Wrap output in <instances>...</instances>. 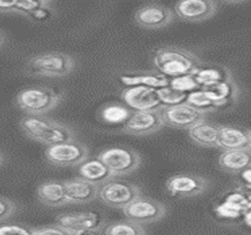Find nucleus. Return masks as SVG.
Wrapping results in <instances>:
<instances>
[{
  "label": "nucleus",
  "instance_id": "1",
  "mask_svg": "<svg viewBox=\"0 0 251 235\" xmlns=\"http://www.w3.org/2000/svg\"><path fill=\"white\" fill-rule=\"evenodd\" d=\"M153 65L157 72L164 77L172 78L192 75L202 67L203 63L192 52L177 46H165L154 53Z\"/></svg>",
  "mask_w": 251,
  "mask_h": 235
},
{
  "label": "nucleus",
  "instance_id": "2",
  "mask_svg": "<svg viewBox=\"0 0 251 235\" xmlns=\"http://www.w3.org/2000/svg\"><path fill=\"white\" fill-rule=\"evenodd\" d=\"M19 125L27 138L46 146L75 139L74 128L44 115H25Z\"/></svg>",
  "mask_w": 251,
  "mask_h": 235
},
{
  "label": "nucleus",
  "instance_id": "3",
  "mask_svg": "<svg viewBox=\"0 0 251 235\" xmlns=\"http://www.w3.org/2000/svg\"><path fill=\"white\" fill-rule=\"evenodd\" d=\"M24 69L33 77L65 78L75 69V60L63 52H46L31 57L26 62Z\"/></svg>",
  "mask_w": 251,
  "mask_h": 235
},
{
  "label": "nucleus",
  "instance_id": "4",
  "mask_svg": "<svg viewBox=\"0 0 251 235\" xmlns=\"http://www.w3.org/2000/svg\"><path fill=\"white\" fill-rule=\"evenodd\" d=\"M61 100V93L44 86L27 87L16 97L17 106L27 115H44L59 106Z\"/></svg>",
  "mask_w": 251,
  "mask_h": 235
},
{
  "label": "nucleus",
  "instance_id": "5",
  "mask_svg": "<svg viewBox=\"0 0 251 235\" xmlns=\"http://www.w3.org/2000/svg\"><path fill=\"white\" fill-rule=\"evenodd\" d=\"M138 196H141V188L125 180L111 178L98 185L97 199L112 208L124 210Z\"/></svg>",
  "mask_w": 251,
  "mask_h": 235
},
{
  "label": "nucleus",
  "instance_id": "6",
  "mask_svg": "<svg viewBox=\"0 0 251 235\" xmlns=\"http://www.w3.org/2000/svg\"><path fill=\"white\" fill-rule=\"evenodd\" d=\"M97 158L107 167L112 178L129 175L138 170L142 164V156L136 150L125 147L105 149Z\"/></svg>",
  "mask_w": 251,
  "mask_h": 235
},
{
  "label": "nucleus",
  "instance_id": "7",
  "mask_svg": "<svg viewBox=\"0 0 251 235\" xmlns=\"http://www.w3.org/2000/svg\"><path fill=\"white\" fill-rule=\"evenodd\" d=\"M90 155L86 145L75 140L64 141L48 146L45 150V158L53 166L77 167L85 161Z\"/></svg>",
  "mask_w": 251,
  "mask_h": 235
},
{
  "label": "nucleus",
  "instance_id": "8",
  "mask_svg": "<svg viewBox=\"0 0 251 235\" xmlns=\"http://www.w3.org/2000/svg\"><path fill=\"white\" fill-rule=\"evenodd\" d=\"M124 215L137 225H149L162 220L166 214L164 204L145 196H138L123 210Z\"/></svg>",
  "mask_w": 251,
  "mask_h": 235
},
{
  "label": "nucleus",
  "instance_id": "9",
  "mask_svg": "<svg viewBox=\"0 0 251 235\" xmlns=\"http://www.w3.org/2000/svg\"><path fill=\"white\" fill-rule=\"evenodd\" d=\"M163 123L166 126L179 129H190L195 125L205 120L206 113L183 103L174 106H160L158 108Z\"/></svg>",
  "mask_w": 251,
  "mask_h": 235
},
{
  "label": "nucleus",
  "instance_id": "10",
  "mask_svg": "<svg viewBox=\"0 0 251 235\" xmlns=\"http://www.w3.org/2000/svg\"><path fill=\"white\" fill-rule=\"evenodd\" d=\"M208 179L196 174H176L166 181V191L178 198H196L206 192Z\"/></svg>",
  "mask_w": 251,
  "mask_h": 235
},
{
  "label": "nucleus",
  "instance_id": "11",
  "mask_svg": "<svg viewBox=\"0 0 251 235\" xmlns=\"http://www.w3.org/2000/svg\"><path fill=\"white\" fill-rule=\"evenodd\" d=\"M163 119L158 109L149 111H132L130 118L123 126V130L132 135H150L164 127Z\"/></svg>",
  "mask_w": 251,
  "mask_h": 235
},
{
  "label": "nucleus",
  "instance_id": "12",
  "mask_svg": "<svg viewBox=\"0 0 251 235\" xmlns=\"http://www.w3.org/2000/svg\"><path fill=\"white\" fill-rule=\"evenodd\" d=\"M121 97L131 111H149V109H158L162 106L158 92L156 88L145 86L127 87L122 91Z\"/></svg>",
  "mask_w": 251,
  "mask_h": 235
},
{
  "label": "nucleus",
  "instance_id": "13",
  "mask_svg": "<svg viewBox=\"0 0 251 235\" xmlns=\"http://www.w3.org/2000/svg\"><path fill=\"white\" fill-rule=\"evenodd\" d=\"M175 14L171 8L160 4H148L135 13V21L145 30H159L171 24Z\"/></svg>",
  "mask_w": 251,
  "mask_h": 235
},
{
  "label": "nucleus",
  "instance_id": "14",
  "mask_svg": "<svg viewBox=\"0 0 251 235\" xmlns=\"http://www.w3.org/2000/svg\"><path fill=\"white\" fill-rule=\"evenodd\" d=\"M175 12L184 21H204L217 12V2L212 0H183L176 2Z\"/></svg>",
  "mask_w": 251,
  "mask_h": 235
},
{
  "label": "nucleus",
  "instance_id": "15",
  "mask_svg": "<svg viewBox=\"0 0 251 235\" xmlns=\"http://www.w3.org/2000/svg\"><path fill=\"white\" fill-rule=\"evenodd\" d=\"M216 149L222 150H251L250 130H243L232 126H218Z\"/></svg>",
  "mask_w": 251,
  "mask_h": 235
},
{
  "label": "nucleus",
  "instance_id": "16",
  "mask_svg": "<svg viewBox=\"0 0 251 235\" xmlns=\"http://www.w3.org/2000/svg\"><path fill=\"white\" fill-rule=\"evenodd\" d=\"M201 89L212 101L216 109L233 105L237 101L239 94L238 86L233 79L223 81V83L204 85L201 87Z\"/></svg>",
  "mask_w": 251,
  "mask_h": 235
},
{
  "label": "nucleus",
  "instance_id": "17",
  "mask_svg": "<svg viewBox=\"0 0 251 235\" xmlns=\"http://www.w3.org/2000/svg\"><path fill=\"white\" fill-rule=\"evenodd\" d=\"M104 223L103 216L98 213H93V212L61 214L57 217V225L68 229L74 234L86 231V229L104 227Z\"/></svg>",
  "mask_w": 251,
  "mask_h": 235
},
{
  "label": "nucleus",
  "instance_id": "18",
  "mask_svg": "<svg viewBox=\"0 0 251 235\" xmlns=\"http://www.w3.org/2000/svg\"><path fill=\"white\" fill-rule=\"evenodd\" d=\"M66 204H89L97 199L98 186L77 178L64 181Z\"/></svg>",
  "mask_w": 251,
  "mask_h": 235
},
{
  "label": "nucleus",
  "instance_id": "19",
  "mask_svg": "<svg viewBox=\"0 0 251 235\" xmlns=\"http://www.w3.org/2000/svg\"><path fill=\"white\" fill-rule=\"evenodd\" d=\"M38 200L48 207H60L66 205L65 186L64 181L58 180H49L38 186L37 188Z\"/></svg>",
  "mask_w": 251,
  "mask_h": 235
},
{
  "label": "nucleus",
  "instance_id": "20",
  "mask_svg": "<svg viewBox=\"0 0 251 235\" xmlns=\"http://www.w3.org/2000/svg\"><path fill=\"white\" fill-rule=\"evenodd\" d=\"M124 85L132 86H145L151 88H163L169 86V78L164 77L158 72H135V73H125L119 77Z\"/></svg>",
  "mask_w": 251,
  "mask_h": 235
},
{
  "label": "nucleus",
  "instance_id": "21",
  "mask_svg": "<svg viewBox=\"0 0 251 235\" xmlns=\"http://www.w3.org/2000/svg\"><path fill=\"white\" fill-rule=\"evenodd\" d=\"M250 162L251 153L247 150H223L218 159L222 170L231 174H238L242 171L250 168Z\"/></svg>",
  "mask_w": 251,
  "mask_h": 235
},
{
  "label": "nucleus",
  "instance_id": "22",
  "mask_svg": "<svg viewBox=\"0 0 251 235\" xmlns=\"http://www.w3.org/2000/svg\"><path fill=\"white\" fill-rule=\"evenodd\" d=\"M77 171L79 174V178L97 186L112 178L110 171L98 158H87L85 161L78 165Z\"/></svg>",
  "mask_w": 251,
  "mask_h": 235
},
{
  "label": "nucleus",
  "instance_id": "23",
  "mask_svg": "<svg viewBox=\"0 0 251 235\" xmlns=\"http://www.w3.org/2000/svg\"><path fill=\"white\" fill-rule=\"evenodd\" d=\"M194 78L201 87L204 85H210V84L223 83V81L233 79L230 69L226 66L221 65H202V67L195 73Z\"/></svg>",
  "mask_w": 251,
  "mask_h": 235
},
{
  "label": "nucleus",
  "instance_id": "24",
  "mask_svg": "<svg viewBox=\"0 0 251 235\" xmlns=\"http://www.w3.org/2000/svg\"><path fill=\"white\" fill-rule=\"evenodd\" d=\"M217 125L203 120L189 129V136L196 145L202 147H216Z\"/></svg>",
  "mask_w": 251,
  "mask_h": 235
},
{
  "label": "nucleus",
  "instance_id": "25",
  "mask_svg": "<svg viewBox=\"0 0 251 235\" xmlns=\"http://www.w3.org/2000/svg\"><path fill=\"white\" fill-rule=\"evenodd\" d=\"M132 111L122 104H109L99 112V118L106 124H122L130 118Z\"/></svg>",
  "mask_w": 251,
  "mask_h": 235
},
{
  "label": "nucleus",
  "instance_id": "26",
  "mask_svg": "<svg viewBox=\"0 0 251 235\" xmlns=\"http://www.w3.org/2000/svg\"><path fill=\"white\" fill-rule=\"evenodd\" d=\"M104 235H145L144 228L135 222L122 221L115 222L107 226L104 231Z\"/></svg>",
  "mask_w": 251,
  "mask_h": 235
},
{
  "label": "nucleus",
  "instance_id": "27",
  "mask_svg": "<svg viewBox=\"0 0 251 235\" xmlns=\"http://www.w3.org/2000/svg\"><path fill=\"white\" fill-rule=\"evenodd\" d=\"M186 104L195 107V108L200 109V111H203L205 113L216 111V107L212 101L204 94L202 89H196V91H192L188 93V97H186Z\"/></svg>",
  "mask_w": 251,
  "mask_h": 235
},
{
  "label": "nucleus",
  "instance_id": "28",
  "mask_svg": "<svg viewBox=\"0 0 251 235\" xmlns=\"http://www.w3.org/2000/svg\"><path fill=\"white\" fill-rule=\"evenodd\" d=\"M160 103L163 106H174L178 104H183L186 101L188 93L179 92L177 89L171 88L170 86L163 87V88L157 89Z\"/></svg>",
  "mask_w": 251,
  "mask_h": 235
},
{
  "label": "nucleus",
  "instance_id": "29",
  "mask_svg": "<svg viewBox=\"0 0 251 235\" xmlns=\"http://www.w3.org/2000/svg\"><path fill=\"white\" fill-rule=\"evenodd\" d=\"M169 86L171 88L177 89V91L185 93L196 91V89L201 88V86L198 85L197 81L195 80V78L192 75H183V77L172 78L169 81Z\"/></svg>",
  "mask_w": 251,
  "mask_h": 235
},
{
  "label": "nucleus",
  "instance_id": "30",
  "mask_svg": "<svg viewBox=\"0 0 251 235\" xmlns=\"http://www.w3.org/2000/svg\"><path fill=\"white\" fill-rule=\"evenodd\" d=\"M224 202H226V204L231 205L232 207H235L236 210L242 212V213H244V212L247 211H250V207H251L250 194L245 196L244 190L236 191V192H233L230 194V195H227Z\"/></svg>",
  "mask_w": 251,
  "mask_h": 235
},
{
  "label": "nucleus",
  "instance_id": "31",
  "mask_svg": "<svg viewBox=\"0 0 251 235\" xmlns=\"http://www.w3.org/2000/svg\"><path fill=\"white\" fill-rule=\"evenodd\" d=\"M51 4L52 1H50V0H22V1H17V13L26 17L27 14L37 11L38 8H42Z\"/></svg>",
  "mask_w": 251,
  "mask_h": 235
},
{
  "label": "nucleus",
  "instance_id": "32",
  "mask_svg": "<svg viewBox=\"0 0 251 235\" xmlns=\"http://www.w3.org/2000/svg\"><path fill=\"white\" fill-rule=\"evenodd\" d=\"M54 17V11L52 8V4L44 6L42 8H38L37 11L32 12L26 16L30 21L37 22V24H43V22H48Z\"/></svg>",
  "mask_w": 251,
  "mask_h": 235
},
{
  "label": "nucleus",
  "instance_id": "33",
  "mask_svg": "<svg viewBox=\"0 0 251 235\" xmlns=\"http://www.w3.org/2000/svg\"><path fill=\"white\" fill-rule=\"evenodd\" d=\"M33 229L23 225L0 226V235H32Z\"/></svg>",
  "mask_w": 251,
  "mask_h": 235
},
{
  "label": "nucleus",
  "instance_id": "34",
  "mask_svg": "<svg viewBox=\"0 0 251 235\" xmlns=\"http://www.w3.org/2000/svg\"><path fill=\"white\" fill-rule=\"evenodd\" d=\"M17 210V205L12 200L0 195V222L5 221L8 217L12 216Z\"/></svg>",
  "mask_w": 251,
  "mask_h": 235
},
{
  "label": "nucleus",
  "instance_id": "35",
  "mask_svg": "<svg viewBox=\"0 0 251 235\" xmlns=\"http://www.w3.org/2000/svg\"><path fill=\"white\" fill-rule=\"evenodd\" d=\"M32 235H75V234L55 223V225H50L42 228L33 229V234Z\"/></svg>",
  "mask_w": 251,
  "mask_h": 235
},
{
  "label": "nucleus",
  "instance_id": "36",
  "mask_svg": "<svg viewBox=\"0 0 251 235\" xmlns=\"http://www.w3.org/2000/svg\"><path fill=\"white\" fill-rule=\"evenodd\" d=\"M216 212H217L221 216L230 217V219H231V217H237L239 214H242V212L236 210V208L232 207L231 205L226 204V202H224V204H222L221 206H217Z\"/></svg>",
  "mask_w": 251,
  "mask_h": 235
},
{
  "label": "nucleus",
  "instance_id": "37",
  "mask_svg": "<svg viewBox=\"0 0 251 235\" xmlns=\"http://www.w3.org/2000/svg\"><path fill=\"white\" fill-rule=\"evenodd\" d=\"M0 13H17V1L0 0Z\"/></svg>",
  "mask_w": 251,
  "mask_h": 235
},
{
  "label": "nucleus",
  "instance_id": "38",
  "mask_svg": "<svg viewBox=\"0 0 251 235\" xmlns=\"http://www.w3.org/2000/svg\"><path fill=\"white\" fill-rule=\"evenodd\" d=\"M104 231L103 227L99 228H92V229H86V231L78 232V233H75V235H103Z\"/></svg>",
  "mask_w": 251,
  "mask_h": 235
},
{
  "label": "nucleus",
  "instance_id": "39",
  "mask_svg": "<svg viewBox=\"0 0 251 235\" xmlns=\"http://www.w3.org/2000/svg\"><path fill=\"white\" fill-rule=\"evenodd\" d=\"M4 43H5V34L0 31V47L4 45Z\"/></svg>",
  "mask_w": 251,
  "mask_h": 235
},
{
  "label": "nucleus",
  "instance_id": "40",
  "mask_svg": "<svg viewBox=\"0 0 251 235\" xmlns=\"http://www.w3.org/2000/svg\"><path fill=\"white\" fill-rule=\"evenodd\" d=\"M2 162H4V154H2L1 152H0V166L2 165Z\"/></svg>",
  "mask_w": 251,
  "mask_h": 235
}]
</instances>
